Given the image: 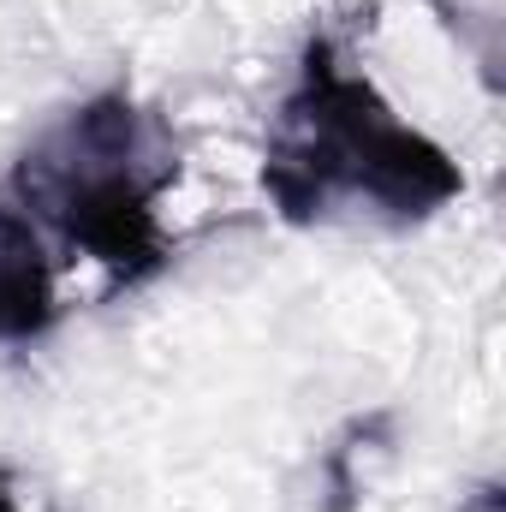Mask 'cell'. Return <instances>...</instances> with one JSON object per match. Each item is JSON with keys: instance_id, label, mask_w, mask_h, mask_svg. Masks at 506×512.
Instances as JSON below:
<instances>
[{"instance_id": "obj_3", "label": "cell", "mask_w": 506, "mask_h": 512, "mask_svg": "<svg viewBox=\"0 0 506 512\" xmlns=\"http://www.w3.org/2000/svg\"><path fill=\"white\" fill-rule=\"evenodd\" d=\"M54 316H60V286H54L48 239L30 227L24 209L0 203V346L42 340Z\"/></svg>"}, {"instance_id": "obj_1", "label": "cell", "mask_w": 506, "mask_h": 512, "mask_svg": "<svg viewBox=\"0 0 506 512\" xmlns=\"http://www.w3.org/2000/svg\"><path fill=\"white\" fill-rule=\"evenodd\" d=\"M262 191L292 227H322L334 215L411 227L465 197V167L447 143L411 126L340 42L310 36L262 137Z\"/></svg>"}, {"instance_id": "obj_2", "label": "cell", "mask_w": 506, "mask_h": 512, "mask_svg": "<svg viewBox=\"0 0 506 512\" xmlns=\"http://www.w3.org/2000/svg\"><path fill=\"white\" fill-rule=\"evenodd\" d=\"M179 185V143L131 90H96L54 114L12 161V197L42 239L137 286L167 268L161 203Z\"/></svg>"}, {"instance_id": "obj_4", "label": "cell", "mask_w": 506, "mask_h": 512, "mask_svg": "<svg viewBox=\"0 0 506 512\" xmlns=\"http://www.w3.org/2000/svg\"><path fill=\"white\" fill-rule=\"evenodd\" d=\"M0 512H24V507H18V501H12V495H0Z\"/></svg>"}]
</instances>
